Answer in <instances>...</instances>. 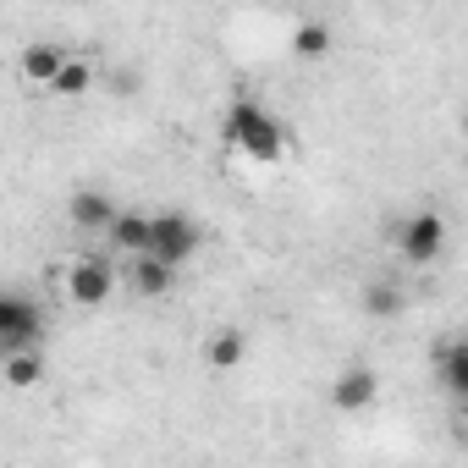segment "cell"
Listing matches in <instances>:
<instances>
[{
  "label": "cell",
  "mask_w": 468,
  "mask_h": 468,
  "mask_svg": "<svg viewBox=\"0 0 468 468\" xmlns=\"http://www.w3.org/2000/svg\"><path fill=\"white\" fill-rule=\"evenodd\" d=\"M111 249L144 260V249H149V215L144 209H116V220H111Z\"/></svg>",
  "instance_id": "cell-8"
},
{
  "label": "cell",
  "mask_w": 468,
  "mask_h": 468,
  "mask_svg": "<svg viewBox=\"0 0 468 468\" xmlns=\"http://www.w3.org/2000/svg\"><path fill=\"white\" fill-rule=\"evenodd\" d=\"M397 249H402V260H408V265H435V260H441V249H446V220H441L435 209L408 215V220H402V231H397Z\"/></svg>",
  "instance_id": "cell-5"
},
{
  "label": "cell",
  "mask_w": 468,
  "mask_h": 468,
  "mask_svg": "<svg viewBox=\"0 0 468 468\" xmlns=\"http://www.w3.org/2000/svg\"><path fill=\"white\" fill-rule=\"evenodd\" d=\"M331 45H336V39H331L325 23H298V28H292V56H303V61H320Z\"/></svg>",
  "instance_id": "cell-14"
},
{
  "label": "cell",
  "mask_w": 468,
  "mask_h": 468,
  "mask_svg": "<svg viewBox=\"0 0 468 468\" xmlns=\"http://www.w3.org/2000/svg\"><path fill=\"white\" fill-rule=\"evenodd\" d=\"M89 83H94V67L89 61H72L67 56V67L50 78V94H89Z\"/></svg>",
  "instance_id": "cell-16"
},
{
  "label": "cell",
  "mask_w": 468,
  "mask_h": 468,
  "mask_svg": "<svg viewBox=\"0 0 468 468\" xmlns=\"http://www.w3.org/2000/svg\"><path fill=\"white\" fill-rule=\"evenodd\" d=\"M171 282H176V271L154 265L149 254H144V260H133V287H138L144 298H165V292H171Z\"/></svg>",
  "instance_id": "cell-13"
},
{
  "label": "cell",
  "mask_w": 468,
  "mask_h": 468,
  "mask_svg": "<svg viewBox=\"0 0 468 468\" xmlns=\"http://www.w3.org/2000/svg\"><path fill=\"white\" fill-rule=\"evenodd\" d=\"M364 314H375V320H397V314H402V292H397L391 282H369V287H364Z\"/></svg>",
  "instance_id": "cell-15"
},
{
  "label": "cell",
  "mask_w": 468,
  "mask_h": 468,
  "mask_svg": "<svg viewBox=\"0 0 468 468\" xmlns=\"http://www.w3.org/2000/svg\"><path fill=\"white\" fill-rule=\"evenodd\" d=\"M204 358H209L215 369H238V364L249 358V336H243L238 325H226V331H215V336L204 342Z\"/></svg>",
  "instance_id": "cell-11"
},
{
  "label": "cell",
  "mask_w": 468,
  "mask_h": 468,
  "mask_svg": "<svg viewBox=\"0 0 468 468\" xmlns=\"http://www.w3.org/2000/svg\"><path fill=\"white\" fill-rule=\"evenodd\" d=\"M39 380H45L39 347H34V353H6V386H12V391H34Z\"/></svg>",
  "instance_id": "cell-12"
},
{
  "label": "cell",
  "mask_w": 468,
  "mask_h": 468,
  "mask_svg": "<svg viewBox=\"0 0 468 468\" xmlns=\"http://www.w3.org/2000/svg\"><path fill=\"white\" fill-rule=\"evenodd\" d=\"M198 243H204V226L187 215V209H160V215H149V260L154 265H165V271H176V265H187L193 254H198Z\"/></svg>",
  "instance_id": "cell-2"
},
{
  "label": "cell",
  "mask_w": 468,
  "mask_h": 468,
  "mask_svg": "<svg viewBox=\"0 0 468 468\" xmlns=\"http://www.w3.org/2000/svg\"><path fill=\"white\" fill-rule=\"evenodd\" d=\"M375 397H380V375L364 369V364H358V369H342V375L331 380V408H336V413H364Z\"/></svg>",
  "instance_id": "cell-6"
},
{
  "label": "cell",
  "mask_w": 468,
  "mask_h": 468,
  "mask_svg": "<svg viewBox=\"0 0 468 468\" xmlns=\"http://www.w3.org/2000/svg\"><path fill=\"white\" fill-rule=\"evenodd\" d=\"M111 292H116V265H111L105 254L72 260V271H67V298H72L78 309H100V303H111Z\"/></svg>",
  "instance_id": "cell-4"
},
{
  "label": "cell",
  "mask_w": 468,
  "mask_h": 468,
  "mask_svg": "<svg viewBox=\"0 0 468 468\" xmlns=\"http://www.w3.org/2000/svg\"><path fill=\"white\" fill-rule=\"evenodd\" d=\"M17 67H23V78H28V83L50 89V78H56V72L67 67V50H61V45H28Z\"/></svg>",
  "instance_id": "cell-10"
},
{
  "label": "cell",
  "mask_w": 468,
  "mask_h": 468,
  "mask_svg": "<svg viewBox=\"0 0 468 468\" xmlns=\"http://www.w3.org/2000/svg\"><path fill=\"white\" fill-rule=\"evenodd\" d=\"M435 364H441L446 391L463 402V397H468V347H463V336H446V342L435 347Z\"/></svg>",
  "instance_id": "cell-9"
},
{
  "label": "cell",
  "mask_w": 468,
  "mask_h": 468,
  "mask_svg": "<svg viewBox=\"0 0 468 468\" xmlns=\"http://www.w3.org/2000/svg\"><path fill=\"white\" fill-rule=\"evenodd\" d=\"M67 215H72V226H78V231H111V220H116V204H111L100 187H83V193H72Z\"/></svg>",
  "instance_id": "cell-7"
},
{
  "label": "cell",
  "mask_w": 468,
  "mask_h": 468,
  "mask_svg": "<svg viewBox=\"0 0 468 468\" xmlns=\"http://www.w3.org/2000/svg\"><path fill=\"white\" fill-rule=\"evenodd\" d=\"M45 336V314L28 292H12L0 287V358L6 353H34Z\"/></svg>",
  "instance_id": "cell-3"
},
{
  "label": "cell",
  "mask_w": 468,
  "mask_h": 468,
  "mask_svg": "<svg viewBox=\"0 0 468 468\" xmlns=\"http://www.w3.org/2000/svg\"><path fill=\"white\" fill-rule=\"evenodd\" d=\"M220 133H226L231 149H238L243 160H254V165H276V160L287 154V127L271 116V105H260V100H249V94L231 100Z\"/></svg>",
  "instance_id": "cell-1"
}]
</instances>
